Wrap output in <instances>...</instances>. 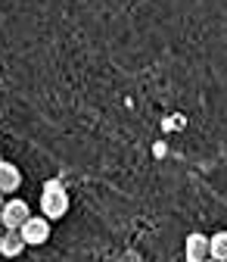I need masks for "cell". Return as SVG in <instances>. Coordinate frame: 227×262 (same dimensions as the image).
Segmentation results:
<instances>
[{
	"mask_svg": "<svg viewBox=\"0 0 227 262\" xmlns=\"http://www.w3.org/2000/svg\"><path fill=\"white\" fill-rule=\"evenodd\" d=\"M69 212V190L62 187V181H47L41 190V215L47 222H56Z\"/></svg>",
	"mask_w": 227,
	"mask_h": 262,
	"instance_id": "1",
	"label": "cell"
},
{
	"mask_svg": "<svg viewBox=\"0 0 227 262\" xmlns=\"http://www.w3.org/2000/svg\"><path fill=\"white\" fill-rule=\"evenodd\" d=\"M31 219V209L25 200H19V196H13V200H7L4 212H0V225H4V231H19V228Z\"/></svg>",
	"mask_w": 227,
	"mask_h": 262,
	"instance_id": "2",
	"label": "cell"
},
{
	"mask_svg": "<svg viewBox=\"0 0 227 262\" xmlns=\"http://www.w3.org/2000/svg\"><path fill=\"white\" fill-rule=\"evenodd\" d=\"M19 234L25 241V247H41L50 241V222L44 215H31L22 228H19Z\"/></svg>",
	"mask_w": 227,
	"mask_h": 262,
	"instance_id": "3",
	"label": "cell"
},
{
	"mask_svg": "<svg viewBox=\"0 0 227 262\" xmlns=\"http://www.w3.org/2000/svg\"><path fill=\"white\" fill-rule=\"evenodd\" d=\"M184 256H187V262H206L209 259V234H199V231L187 234Z\"/></svg>",
	"mask_w": 227,
	"mask_h": 262,
	"instance_id": "4",
	"label": "cell"
},
{
	"mask_svg": "<svg viewBox=\"0 0 227 262\" xmlns=\"http://www.w3.org/2000/svg\"><path fill=\"white\" fill-rule=\"evenodd\" d=\"M22 187V172H19V166H13V162H7V159H0V193H13V190H19Z\"/></svg>",
	"mask_w": 227,
	"mask_h": 262,
	"instance_id": "5",
	"label": "cell"
},
{
	"mask_svg": "<svg viewBox=\"0 0 227 262\" xmlns=\"http://www.w3.org/2000/svg\"><path fill=\"white\" fill-rule=\"evenodd\" d=\"M22 250H25L22 234L19 231H4V237H0V253L7 259H16V256H22Z\"/></svg>",
	"mask_w": 227,
	"mask_h": 262,
	"instance_id": "6",
	"label": "cell"
},
{
	"mask_svg": "<svg viewBox=\"0 0 227 262\" xmlns=\"http://www.w3.org/2000/svg\"><path fill=\"white\" fill-rule=\"evenodd\" d=\"M209 259L227 262V231H218V234L209 237Z\"/></svg>",
	"mask_w": 227,
	"mask_h": 262,
	"instance_id": "7",
	"label": "cell"
},
{
	"mask_svg": "<svg viewBox=\"0 0 227 262\" xmlns=\"http://www.w3.org/2000/svg\"><path fill=\"white\" fill-rule=\"evenodd\" d=\"M4 206H7V196H4V193H0V212H4Z\"/></svg>",
	"mask_w": 227,
	"mask_h": 262,
	"instance_id": "8",
	"label": "cell"
},
{
	"mask_svg": "<svg viewBox=\"0 0 227 262\" xmlns=\"http://www.w3.org/2000/svg\"><path fill=\"white\" fill-rule=\"evenodd\" d=\"M0 237H4V225H0Z\"/></svg>",
	"mask_w": 227,
	"mask_h": 262,
	"instance_id": "9",
	"label": "cell"
},
{
	"mask_svg": "<svg viewBox=\"0 0 227 262\" xmlns=\"http://www.w3.org/2000/svg\"><path fill=\"white\" fill-rule=\"evenodd\" d=\"M206 262H215V259H206Z\"/></svg>",
	"mask_w": 227,
	"mask_h": 262,
	"instance_id": "10",
	"label": "cell"
}]
</instances>
